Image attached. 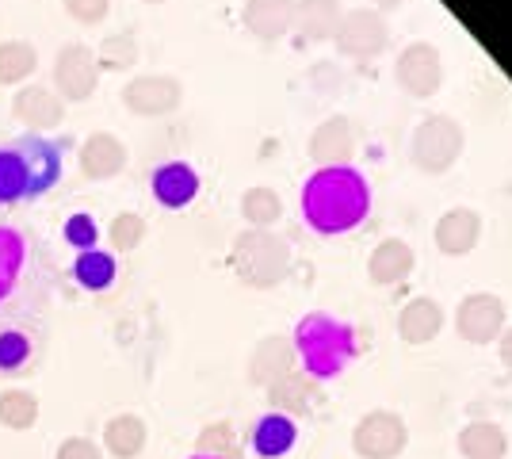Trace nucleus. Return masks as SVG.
<instances>
[{
	"instance_id": "f257e3e1",
	"label": "nucleus",
	"mask_w": 512,
	"mask_h": 459,
	"mask_svg": "<svg viewBox=\"0 0 512 459\" xmlns=\"http://www.w3.org/2000/svg\"><path fill=\"white\" fill-rule=\"evenodd\" d=\"M54 295V264L35 234L0 222V318L39 322Z\"/></svg>"
},
{
	"instance_id": "f03ea898",
	"label": "nucleus",
	"mask_w": 512,
	"mask_h": 459,
	"mask_svg": "<svg viewBox=\"0 0 512 459\" xmlns=\"http://www.w3.org/2000/svg\"><path fill=\"white\" fill-rule=\"evenodd\" d=\"M371 211V188L352 165L318 169L302 184V219L314 234H348Z\"/></svg>"
},
{
	"instance_id": "7ed1b4c3",
	"label": "nucleus",
	"mask_w": 512,
	"mask_h": 459,
	"mask_svg": "<svg viewBox=\"0 0 512 459\" xmlns=\"http://www.w3.org/2000/svg\"><path fill=\"white\" fill-rule=\"evenodd\" d=\"M65 173L62 146L46 134H20L0 146V207H23L50 196Z\"/></svg>"
},
{
	"instance_id": "20e7f679",
	"label": "nucleus",
	"mask_w": 512,
	"mask_h": 459,
	"mask_svg": "<svg viewBox=\"0 0 512 459\" xmlns=\"http://www.w3.org/2000/svg\"><path fill=\"white\" fill-rule=\"evenodd\" d=\"M291 345H295L302 372L310 379H318V383L321 379H337L356 360V333H352V326L333 318V314H325V310H314V314L299 318Z\"/></svg>"
},
{
	"instance_id": "39448f33",
	"label": "nucleus",
	"mask_w": 512,
	"mask_h": 459,
	"mask_svg": "<svg viewBox=\"0 0 512 459\" xmlns=\"http://www.w3.org/2000/svg\"><path fill=\"white\" fill-rule=\"evenodd\" d=\"M230 261H234V272L241 276V284L256 287V291H268V287L287 280V272H291V249L272 230H253L249 226L245 234H237Z\"/></svg>"
},
{
	"instance_id": "423d86ee",
	"label": "nucleus",
	"mask_w": 512,
	"mask_h": 459,
	"mask_svg": "<svg viewBox=\"0 0 512 459\" xmlns=\"http://www.w3.org/2000/svg\"><path fill=\"white\" fill-rule=\"evenodd\" d=\"M463 127L451 119V115H428L421 119V127L409 138V157L421 173H448L451 165L459 161L463 153Z\"/></svg>"
},
{
	"instance_id": "0eeeda50",
	"label": "nucleus",
	"mask_w": 512,
	"mask_h": 459,
	"mask_svg": "<svg viewBox=\"0 0 512 459\" xmlns=\"http://www.w3.org/2000/svg\"><path fill=\"white\" fill-rule=\"evenodd\" d=\"M54 92L62 96V104H85L92 92L100 88V62L96 50L85 43H65L54 58Z\"/></svg>"
},
{
	"instance_id": "6e6552de",
	"label": "nucleus",
	"mask_w": 512,
	"mask_h": 459,
	"mask_svg": "<svg viewBox=\"0 0 512 459\" xmlns=\"http://www.w3.org/2000/svg\"><path fill=\"white\" fill-rule=\"evenodd\" d=\"M406 417L394 410H371L352 429V452L360 459H398L406 452Z\"/></svg>"
},
{
	"instance_id": "1a4fd4ad",
	"label": "nucleus",
	"mask_w": 512,
	"mask_h": 459,
	"mask_svg": "<svg viewBox=\"0 0 512 459\" xmlns=\"http://www.w3.org/2000/svg\"><path fill=\"white\" fill-rule=\"evenodd\" d=\"M333 43H337L344 58H375L390 43V23H386L379 8H352L337 23Z\"/></svg>"
},
{
	"instance_id": "9d476101",
	"label": "nucleus",
	"mask_w": 512,
	"mask_h": 459,
	"mask_svg": "<svg viewBox=\"0 0 512 459\" xmlns=\"http://www.w3.org/2000/svg\"><path fill=\"white\" fill-rule=\"evenodd\" d=\"M505 318H509V310H505L501 295L470 291L467 299L459 303V310H455V329H459V337L467 345H493L501 337V329H505Z\"/></svg>"
},
{
	"instance_id": "9b49d317",
	"label": "nucleus",
	"mask_w": 512,
	"mask_h": 459,
	"mask_svg": "<svg viewBox=\"0 0 512 459\" xmlns=\"http://www.w3.org/2000/svg\"><path fill=\"white\" fill-rule=\"evenodd\" d=\"M394 77H398V85L406 88L409 96H417V100L440 92V85H444V54H440V46L409 43L406 50L398 54V62H394Z\"/></svg>"
},
{
	"instance_id": "f8f14e48",
	"label": "nucleus",
	"mask_w": 512,
	"mask_h": 459,
	"mask_svg": "<svg viewBox=\"0 0 512 459\" xmlns=\"http://www.w3.org/2000/svg\"><path fill=\"white\" fill-rule=\"evenodd\" d=\"M184 100V85L169 77V73H142L127 81L123 88V108L142 115V119H157V115H172Z\"/></svg>"
},
{
	"instance_id": "ddd939ff",
	"label": "nucleus",
	"mask_w": 512,
	"mask_h": 459,
	"mask_svg": "<svg viewBox=\"0 0 512 459\" xmlns=\"http://www.w3.org/2000/svg\"><path fill=\"white\" fill-rule=\"evenodd\" d=\"M356 146H360V138H356V127H352L348 115H333V119H325L318 131L310 134V157H314L318 169L352 165Z\"/></svg>"
},
{
	"instance_id": "4468645a",
	"label": "nucleus",
	"mask_w": 512,
	"mask_h": 459,
	"mask_svg": "<svg viewBox=\"0 0 512 459\" xmlns=\"http://www.w3.org/2000/svg\"><path fill=\"white\" fill-rule=\"evenodd\" d=\"M12 119H20L27 134H43L50 127H62L65 104L54 88L46 85H27L12 96Z\"/></svg>"
},
{
	"instance_id": "2eb2a0df",
	"label": "nucleus",
	"mask_w": 512,
	"mask_h": 459,
	"mask_svg": "<svg viewBox=\"0 0 512 459\" xmlns=\"http://www.w3.org/2000/svg\"><path fill=\"white\" fill-rule=\"evenodd\" d=\"M43 356V329L35 322H8L0 329V375L31 372Z\"/></svg>"
},
{
	"instance_id": "dca6fc26",
	"label": "nucleus",
	"mask_w": 512,
	"mask_h": 459,
	"mask_svg": "<svg viewBox=\"0 0 512 459\" xmlns=\"http://www.w3.org/2000/svg\"><path fill=\"white\" fill-rule=\"evenodd\" d=\"M150 192L165 211H184L199 196V173L188 161H165L150 173Z\"/></svg>"
},
{
	"instance_id": "f3484780",
	"label": "nucleus",
	"mask_w": 512,
	"mask_h": 459,
	"mask_svg": "<svg viewBox=\"0 0 512 459\" xmlns=\"http://www.w3.org/2000/svg\"><path fill=\"white\" fill-rule=\"evenodd\" d=\"M77 161H81V173H85L88 180H115V176L127 169V146H123V138H115V134L96 131L81 142Z\"/></svg>"
},
{
	"instance_id": "a211bd4d",
	"label": "nucleus",
	"mask_w": 512,
	"mask_h": 459,
	"mask_svg": "<svg viewBox=\"0 0 512 459\" xmlns=\"http://www.w3.org/2000/svg\"><path fill=\"white\" fill-rule=\"evenodd\" d=\"M482 241V215L474 207H451L444 219L436 222V249L444 257H467Z\"/></svg>"
},
{
	"instance_id": "6ab92c4d",
	"label": "nucleus",
	"mask_w": 512,
	"mask_h": 459,
	"mask_svg": "<svg viewBox=\"0 0 512 459\" xmlns=\"http://www.w3.org/2000/svg\"><path fill=\"white\" fill-rule=\"evenodd\" d=\"M295 368H299V356H295L291 337H264L249 356V379L256 387H272Z\"/></svg>"
},
{
	"instance_id": "aec40b11",
	"label": "nucleus",
	"mask_w": 512,
	"mask_h": 459,
	"mask_svg": "<svg viewBox=\"0 0 512 459\" xmlns=\"http://www.w3.org/2000/svg\"><path fill=\"white\" fill-rule=\"evenodd\" d=\"M413 264H417V253H413L409 241L386 238V241H379V245L371 249V257H367V280L375 287H394L413 272Z\"/></svg>"
},
{
	"instance_id": "412c9836",
	"label": "nucleus",
	"mask_w": 512,
	"mask_h": 459,
	"mask_svg": "<svg viewBox=\"0 0 512 459\" xmlns=\"http://www.w3.org/2000/svg\"><path fill=\"white\" fill-rule=\"evenodd\" d=\"M241 20L256 39L276 43L287 31H295V0H245Z\"/></svg>"
},
{
	"instance_id": "4be33fe9",
	"label": "nucleus",
	"mask_w": 512,
	"mask_h": 459,
	"mask_svg": "<svg viewBox=\"0 0 512 459\" xmlns=\"http://www.w3.org/2000/svg\"><path fill=\"white\" fill-rule=\"evenodd\" d=\"M440 329H444V310H440L436 299H428V295L409 299L402 306V314H398V337L406 345H428Z\"/></svg>"
},
{
	"instance_id": "5701e85b",
	"label": "nucleus",
	"mask_w": 512,
	"mask_h": 459,
	"mask_svg": "<svg viewBox=\"0 0 512 459\" xmlns=\"http://www.w3.org/2000/svg\"><path fill=\"white\" fill-rule=\"evenodd\" d=\"M295 440H299V425H295V417H287V414H264L253 425V433H249V444H253L256 459L287 456V452L295 448Z\"/></svg>"
},
{
	"instance_id": "b1692460",
	"label": "nucleus",
	"mask_w": 512,
	"mask_h": 459,
	"mask_svg": "<svg viewBox=\"0 0 512 459\" xmlns=\"http://www.w3.org/2000/svg\"><path fill=\"white\" fill-rule=\"evenodd\" d=\"M314 394H318V379H310L295 368L291 375H283L279 383L268 387V402H272V414L302 417L314 410Z\"/></svg>"
},
{
	"instance_id": "393cba45",
	"label": "nucleus",
	"mask_w": 512,
	"mask_h": 459,
	"mask_svg": "<svg viewBox=\"0 0 512 459\" xmlns=\"http://www.w3.org/2000/svg\"><path fill=\"white\" fill-rule=\"evenodd\" d=\"M459 456L463 459H505L509 456V433L497 421H470L459 429Z\"/></svg>"
},
{
	"instance_id": "a878e982",
	"label": "nucleus",
	"mask_w": 512,
	"mask_h": 459,
	"mask_svg": "<svg viewBox=\"0 0 512 459\" xmlns=\"http://www.w3.org/2000/svg\"><path fill=\"white\" fill-rule=\"evenodd\" d=\"M341 0H295V27L310 43L333 39L337 23H341Z\"/></svg>"
},
{
	"instance_id": "bb28decb",
	"label": "nucleus",
	"mask_w": 512,
	"mask_h": 459,
	"mask_svg": "<svg viewBox=\"0 0 512 459\" xmlns=\"http://www.w3.org/2000/svg\"><path fill=\"white\" fill-rule=\"evenodd\" d=\"M104 448L115 459H134L146 448V421L138 414H119L104 425Z\"/></svg>"
},
{
	"instance_id": "cd10ccee",
	"label": "nucleus",
	"mask_w": 512,
	"mask_h": 459,
	"mask_svg": "<svg viewBox=\"0 0 512 459\" xmlns=\"http://www.w3.org/2000/svg\"><path fill=\"white\" fill-rule=\"evenodd\" d=\"M115 276H119V261H115V253H107L100 245L77 253V261H73V280L85 291H107L115 284Z\"/></svg>"
},
{
	"instance_id": "c85d7f7f",
	"label": "nucleus",
	"mask_w": 512,
	"mask_h": 459,
	"mask_svg": "<svg viewBox=\"0 0 512 459\" xmlns=\"http://www.w3.org/2000/svg\"><path fill=\"white\" fill-rule=\"evenodd\" d=\"M35 69H39V50L31 43H23V39L0 43V85L4 88L23 85Z\"/></svg>"
},
{
	"instance_id": "c756f323",
	"label": "nucleus",
	"mask_w": 512,
	"mask_h": 459,
	"mask_svg": "<svg viewBox=\"0 0 512 459\" xmlns=\"http://www.w3.org/2000/svg\"><path fill=\"white\" fill-rule=\"evenodd\" d=\"M39 421V398L31 391H4L0 394V425L4 429H12V433H23V429H31Z\"/></svg>"
},
{
	"instance_id": "7c9ffc66",
	"label": "nucleus",
	"mask_w": 512,
	"mask_h": 459,
	"mask_svg": "<svg viewBox=\"0 0 512 459\" xmlns=\"http://www.w3.org/2000/svg\"><path fill=\"white\" fill-rule=\"evenodd\" d=\"M241 215H245V222H249L253 230H268V226L279 222V215H283V199H279V192H272V188H249V192L241 196Z\"/></svg>"
},
{
	"instance_id": "2f4dec72",
	"label": "nucleus",
	"mask_w": 512,
	"mask_h": 459,
	"mask_svg": "<svg viewBox=\"0 0 512 459\" xmlns=\"http://www.w3.org/2000/svg\"><path fill=\"white\" fill-rule=\"evenodd\" d=\"M195 456H214V459H241V444L230 421H214L207 425L199 440H195Z\"/></svg>"
},
{
	"instance_id": "473e14b6",
	"label": "nucleus",
	"mask_w": 512,
	"mask_h": 459,
	"mask_svg": "<svg viewBox=\"0 0 512 459\" xmlns=\"http://www.w3.org/2000/svg\"><path fill=\"white\" fill-rule=\"evenodd\" d=\"M96 62H100V73L111 69V73H123L138 62V39L123 31V35H107L104 43L96 46Z\"/></svg>"
},
{
	"instance_id": "72a5a7b5",
	"label": "nucleus",
	"mask_w": 512,
	"mask_h": 459,
	"mask_svg": "<svg viewBox=\"0 0 512 459\" xmlns=\"http://www.w3.org/2000/svg\"><path fill=\"white\" fill-rule=\"evenodd\" d=\"M107 241L115 245V253H134V249L146 241V219H142V215H134V211L115 215L111 226H107Z\"/></svg>"
},
{
	"instance_id": "f704fd0d",
	"label": "nucleus",
	"mask_w": 512,
	"mask_h": 459,
	"mask_svg": "<svg viewBox=\"0 0 512 459\" xmlns=\"http://www.w3.org/2000/svg\"><path fill=\"white\" fill-rule=\"evenodd\" d=\"M62 238L77 249V253H85V249H96V241H100V226L96 219L88 215V211H73L62 226Z\"/></svg>"
},
{
	"instance_id": "c9c22d12",
	"label": "nucleus",
	"mask_w": 512,
	"mask_h": 459,
	"mask_svg": "<svg viewBox=\"0 0 512 459\" xmlns=\"http://www.w3.org/2000/svg\"><path fill=\"white\" fill-rule=\"evenodd\" d=\"M111 12V0H65V16L81 27H96L107 20Z\"/></svg>"
},
{
	"instance_id": "e433bc0d",
	"label": "nucleus",
	"mask_w": 512,
	"mask_h": 459,
	"mask_svg": "<svg viewBox=\"0 0 512 459\" xmlns=\"http://www.w3.org/2000/svg\"><path fill=\"white\" fill-rule=\"evenodd\" d=\"M54 459H104L100 444H92L88 437H69L58 444V456Z\"/></svg>"
},
{
	"instance_id": "4c0bfd02",
	"label": "nucleus",
	"mask_w": 512,
	"mask_h": 459,
	"mask_svg": "<svg viewBox=\"0 0 512 459\" xmlns=\"http://www.w3.org/2000/svg\"><path fill=\"white\" fill-rule=\"evenodd\" d=\"M497 352H501V364H509L512 368V326L501 329V337H497Z\"/></svg>"
},
{
	"instance_id": "58836bf2",
	"label": "nucleus",
	"mask_w": 512,
	"mask_h": 459,
	"mask_svg": "<svg viewBox=\"0 0 512 459\" xmlns=\"http://www.w3.org/2000/svg\"><path fill=\"white\" fill-rule=\"evenodd\" d=\"M398 4H402V0H379V12L386 16V12H390V8H398Z\"/></svg>"
},
{
	"instance_id": "ea45409f",
	"label": "nucleus",
	"mask_w": 512,
	"mask_h": 459,
	"mask_svg": "<svg viewBox=\"0 0 512 459\" xmlns=\"http://www.w3.org/2000/svg\"><path fill=\"white\" fill-rule=\"evenodd\" d=\"M142 4H165V0H142Z\"/></svg>"
},
{
	"instance_id": "a19ab883",
	"label": "nucleus",
	"mask_w": 512,
	"mask_h": 459,
	"mask_svg": "<svg viewBox=\"0 0 512 459\" xmlns=\"http://www.w3.org/2000/svg\"><path fill=\"white\" fill-rule=\"evenodd\" d=\"M192 459H214V456H192Z\"/></svg>"
}]
</instances>
